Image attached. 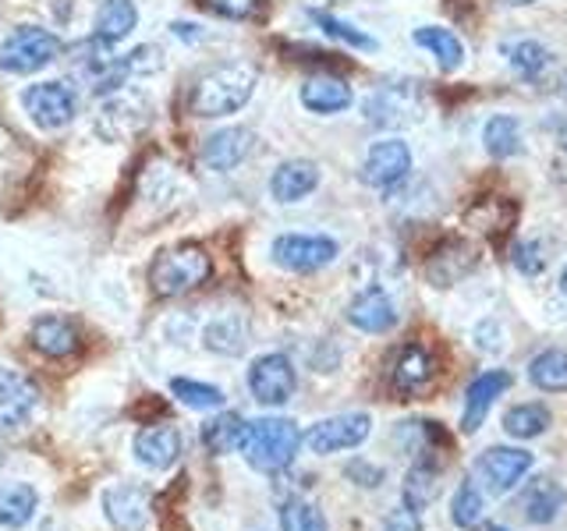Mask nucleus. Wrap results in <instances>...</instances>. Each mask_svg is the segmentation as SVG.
Here are the masks:
<instances>
[{"instance_id": "f257e3e1", "label": "nucleus", "mask_w": 567, "mask_h": 531, "mask_svg": "<svg viewBox=\"0 0 567 531\" xmlns=\"http://www.w3.org/2000/svg\"><path fill=\"white\" fill-rule=\"evenodd\" d=\"M256 67L245 61H224L213 64L195 79L192 93H188V111L195 117H230L238 114L241 106L252 100L256 93Z\"/></svg>"}, {"instance_id": "f03ea898", "label": "nucleus", "mask_w": 567, "mask_h": 531, "mask_svg": "<svg viewBox=\"0 0 567 531\" xmlns=\"http://www.w3.org/2000/svg\"><path fill=\"white\" fill-rule=\"evenodd\" d=\"M301 439L306 436H301V429L291 418H256V421H245V436L238 450L256 471L277 475L295 465Z\"/></svg>"}, {"instance_id": "7ed1b4c3", "label": "nucleus", "mask_w": 567, "mask_h": 531, "mask_svg": "<svg viewBox=\"0 0 567 531\" xmlns=\"http://www.w3.org/2000/svg\"><path fill=\"white\" fill-rule=\"evenodd\" d=\"M213 273V262L203 244H177L150 262V288L159 298H182L203 288Z\"/></svg>"}, {"instance_id": "20e7f679", "label": "nucleus", "mask_w": 567, "mask_h": 531, "mask_svg": "<svg viewBox=\"0 0 567 531\" xmlns=\"http://www.w3.org/2000/svg\"><path fill=\"white\" fill-rule=\"evenodd\" d=\"M61 40L40 25H18L0 43V71L8 75H35L61 58Z\"/></svg>"}, {"instance_id": "39448f33", "label": "nucleus", "mask_w": 567, "mask_h": 531, "mask_svg": "<svg viewBox=\"0 0 567 531\" xmlns=\"http://www.w3.org/2000/svg\"><path fill=\"white\" fill-rule=\"evenodd\" d=\"M150 124V100L138 88H117V93L103 96L93 128L103 142H128L146 132Z\"/></svg>"}, {"instance_id": "423d86ee", "label": "nucleus", "mask_w": 567, "mask_h": 531, "mask_svg": "<svg viewBox=\"0 0 567 531\" xmlns=\"http://www.w3.org/2000/svg\"><path fill=\"white\" fill-rule=\"evenodd\" d=\"M22 106L35 121V128L61 132L79 114V93L68 82H35L22 93Z\"/></svg>"}, {"instance_id": "0eeeda50", "label": "nucleus", "mask_w": 567, "mask_h": 531, "mask_svg": "<svg viewBox=\"0 0 567 531\" xmlns=\"http://www.w3.org/2000/svg\"><path fill=\"white\" fill-rule=\"evenodd\" d=\"M532 468V454L528 450H518V447H493L486 454H478L475 468H472V478L475 486L489 492V496H504L511 492L514 486L522 482Z\"/></svg>"}, {"instance_id": "6e6552de", "label": "nucleus", "mask_w": 567, "mask_h": 531, "mask_svg": "<svg viewBox=\"0 0 567 531\" xmlns=\"http://www.w3.org/2000/svg\"><path fill=\"white\" fill-rule=\"evenodd\" d=\"M248 389H252V397L262 404V407H280L295 397L298 389V372L291 365L288 354H259L248 368Z\"/></svg>"}, {"instance_id": "1a4fd4ad", "label": "nucleus", "mask_w": 567, "mask_h": 531, "mask_svg": "<svg viewBox=\"0 0 567 531\" xmlns=\"http://www.w3.org/2000/svg\"><path fill=\"white\" fill-rule=\"evenodd\" d=\"M337 241L327 235H280L270 248L274 262L288 273H316L337 259Z\"/></svg>"}, {"instance_id": "9d476101", "label": "nucleus", "mask_w": 567, "mask_h": 531, "mask_svg": "<svg viewBox=\"0 0 567 531\" xmlns=\"http://www.w3.org/2000/svg\"><path fill=\"white\" fill-rule=\"evenodd\" d=\"M40 407V389L25 372L0 365V436L22 433Z\"/></svg>"}, {"instance_id": "9b49d317", "label": "nucleus", "mask_w": 567, "mask_h": 531, "mask_svg": "<svg viewBox=\"0 0 567 531\" xmlns=\"http://www.w3.org/2000/svg\"><path fill=\"white\" fill-rule=\"evenodd\" d=\"M369 433H372V418L362 412H351V415H333V418L316 421L301 442H306L312 454L327 457V454L362 447V442L369 439Z\"/></svg>"}, {"instance_id": "f8f14e48", "label": "nucleus", "mask_w": 567, "mask_h": 531, "mask_svg": "<svg viewBox=\"0 0 567 531\" xmlns=\"http://www.w3.org/2000/svg\"><path fill=\"white\" fill-rule=\"evenodd\" d=\"M408 174H412V149H408V142H401V138L372 142L365 153V164H362V181L369 188L390 191V188H398Z\"/></svg>"}, {"instance_id": "ddd939ff", "label": "nucleus", "mask_w": 567, "mask_h": 531, "mask_svg": "<svg viewBox=\"0 0 567 531\" xmlns=\"http://www.w3.org/2000/svg\"><path fill=\"white\" fill-rule=\"evenodd\" d=\"M103 513L117 531H146L150 524V496L132 482L111 486L103 492Z\"/></svg>"}, {"instance_id": "4468645a", "label": "nucleus", "mask_w": 567, "mask_h": 531, "mask_svg": "<svg viewBox=\"0 0 567 531\" xmlns=\"http://www.w3.org/2000/svg\"><path fill=\"white\" fill-rule=\"evenodd\" d=\"M348 323L362 333H386V330L398 326V309L383 288H365L351 298Z\"/></svg>"}, {"instance_id": "2eb2a0df", "label": "nucleus", "mask_w": 567, "mask_h": 531, "mask_svg": "<svg viewBox=\"0 0 567 531\" xmlns=\"http://www.w3.org/2000/svg\"><path fill=\"white\" fill-rule=\"evenodd\" d=\"M29 344L47 354V358H71L82 347V336L75 330V323L64 315H40L29 326Z\"/></svg>"}, {"instance_id": "dca6fc26", "label": "nucleus", "mask_w": 567, "mask_h": 531, "mask_svg": "<svg viewBox=\"0 0 567 531\" xmlns=\"http://www.w3.org/2000/svg\"><path fill=\"white\" fill-rule=\"evenodd\" d=\"M252 153V132L248 128H220L203 142V164L217 174H227L245 164V156Z\"/></svg>"}, {"instance_id": "f3484780", "label": "nucleus", "mask_w": 567, "mask_h": 531, "mask_svg": "<svg viewBox=\"0 0 567 531\" xmlns=\"http://www.w3.org/2000/svg\"><path fill=\"white\" fill-rule=\"evenodd\" d=\"M511 386V376L504 368H489L483 372V376H475L468 394H465V415H461V429L465 433H478L483 429V421L489 415L493 400L504 394V389Z\"/></svg>"}, {"instance_id": "a211bd4d", "label": "nucleus", "mask_w": 567, "mask_h": 531, "mask_svg": "<svg viewBox=\"0 0 567 531\" xmlns=\"http://www.w3.org/2000/svg\"><path fill=\"white\" fill-rule=\"evenodd\" d=\"M135 457L138 465H146L153 471H167L182 457V433L174 425H150L135 436Z\"/></svg>"}, {"instance_id": "6ab92c4d", "label": "nucleus", "mask_w": 567, "mask_h": 531, "mask_svg": "<svg viewBox=\"0 0 567 531\" xmlns=\"http://www.w3.org/2000/svg\"><path fill=\"white\" fill-rule=\"evenodd\" d=\"M567 503V492L560 482H554L549 475H539V478H532V482L522 489L518 496V507H522V518L528 524H549V521H557V513L564 510Z\"/></svg>"}, {"instance_id": "aec40b11", "label": "nucleus", "mask_w": 567, "mask_h": 531, "mask_svg": "<svg viewBox=\"0 0 567 531\" xmlns=\"http://www.w3.org/2000/svg\"><path fill=\"white\" fill-rule=\"evenodd\" d=\"M316 188H319V167L312 159H284L270 177V195L284 206L309 199Z\"/></svg>"}, {"instance_id": "412c9836", "label": "nucleus", "mask_w": 567, "mask_h": 531, "mask_svg": "<svg viewBox=\"0 0 567 531\" xmlns=\"http://www.w3.org/2000/svg\"><path fill=\"white\" fill-rule=\"evenodd\" d=\"M301 106L319 117H330V114H341L351 106V85L337 75H312L301 82V93H298Z\"/></svg>"}, {"instance_id": "4be33fe9", "label": "nucleus", "mask_w": 567, "mask_h": 531, "mask_svg": "<svg viewBox=\"0 0 567 531\" xmlns=\"http://www.w3.org/2000/svg\"><path fill=\"white\" fill-rule=\"evenodd\" d=\"M138 25V8L135 0H103L96 11V25H93V40L103 46H117L121 40H128Z\"/></svg>"}, {"instance_id": "5701e85b", "label": "nucleus", "mask_w": 567, "mask_h": 531, "mask_svg": "<svg viewBox=\"0 0 567 531\" xmlns=\"http://www.w3.org/2000/svg\"><path fill=\"white\" fill-rule=\"evenodd\" d=\"M475 266V248H468L465 241H447L436 256H430L425 262V277H430L436 288H451L465 273H472Z\"/></svg>"}, {"instance_id": "b1692460", "label": "nucleus", "mask_w": 567, "mask_h": 531, "mask_svg": "<svg viewBox=\"0 0 567 531\" xmlns=\"http://www.w3.org/2000/svg\"><path fill=\"white\" fill-rule=\"evenodd\" d=\"M412 43L422 46V50H430L433 58L440 61L443 71H454V67H461V61H465V46H461L457 35L451 29H443V25H422V29H415Z\"/></svg>"}, {"instance_id": "393cba45", "label": "nucleus", "mask_w": 567, "mask_h": 531, "mask_svg": "<svg viewBox=\"0 0 567 531\" xmlns=\"http://www.w3.org/2000/svg\"><path fill=\"white\" fill-rule=\"evenodd\" d=\"M40 510V492L29 482H14L0 489V528H25Z\"/></svg>"}, {"instance_id": "a878e982", "label": "nucleus", "mask_w": 567, "mask_h": 531, "mask_svg": "<svg viewBox=\"0 0 567 531\" xmlns=\"http://www.w3.org/2000/svg\"><path fill=\"white\" fill-rule=\"evenodd\" d=\"M436 492H440V465L433 457H419L404 478V507L412 510L430 507L436 500Z\"/></svg>"}, {"instance_id": "bb28decb", "label": "nucleus", "mask_w": 567, "mask_h": 531, "mask_svg": "<svg viewBox=\"0 0 567 531\" xmlns=\"http://www.w3.org/2000/svg\"><path fill=\"white\" fill-rule=\"evenodd\" d=\"M532 386L546 389V394H567V351L549 347L528 362Z\"/></svg>"}, {"instance_id": "cd10ccee", "label": "nucleus", "mask_w": 567, "mask_h": 531, "mask_svg": "<svg viewBox=\"0 0 567 531\" xmlns=\"http://www.w3.org/2000/svg\"><path fill=\"white\" fill-rule=\"evenodd\" d=\"M483 142H486V153L496 156V159L518 156L522 153V124H518V117H511V114L489 117L486 128H483Z\"/></svg>"}, {"instance_id": "c85d7f7f", "label": "nucleus", "mask_w": 567, "mask_h": 531, "mask_svg": "<svg viewBox=\"0 0 567 531\" xmlns=\"http://www.w3.org/2000/svg\"><path fill=\"white\" fill-rule=\"evenodd\" d=\"M241 436H245V421L235 412H224V415H217L213 421L203 425V447L209 454H217V457L238 450L241 447Z\"/></svg>"}, {"instance_id": "c756f323", "label": "nucleus", "mask_w": 567, "mask_h": 531, "mask_svg": "<svg viewBox=\"0 0 567 531\" xmlns=\"http://www.w3.org/2000/svg\"><path fill=\"white\" fill-rule=\"evenodd\" d=\"M430 379H433L430 354H425L422 347H404L398 365H394V386L401 389V394H415V389H422Z\"/></svg>"}, {"instance_id": "7c9ffc66", "label": "nucleus", "mask_w": 567, "mask_h": 531, "mask_svg": "<svg viewBox=\"0 0 567 531\" xmlns=\"http://www.w3.org/2000/svg\"><path fill=\"white\" fill-rule=\"evenodd\" d=\"M507 58H511V67L528 82H539L546 71L554 67V53L536 40H522V43L507 46Z\"/></svg>"}, {"instance_id": "2f4dec72", "label": "nucleus", "mask_w": 567, "mask_h": 531, "mask_svg": "<svg viewBox=\"0 0 567 531\" xmlns=\"http://www.w3.org/2000/svg\"><path fill=\"white\" fill-rule=\"evenodd\" d=\"M171 394L185 407H192V412H217V407H224V400H227L220 386H209V383H199V379H185V376L171 379Z\"/></svg>"}, {"instance_id": "473e14b6", "label": "nucleus", "mask_w": 567, "mask_h": 531, "mask_svg": "<svg viewBox=\"0 0 567 531\" xmlns=\"http://www.w3.org/2000/svg\"><path fill=\"white\" fill-rule=\"evenodd\" d=\"M549 429V412L543 404H518L504 415V433L514 439H536Z\"/></svg>"}, {"instance_id": "72a5a7b5", "label": "nucleus", "mask_w": 567, "mask_h": 531, "mask_svg": "<svg viewBox=\"0 0 567 531\" xmlns=\"http://www.w3.org/2000/svg\"><path fill=\"white\" fill-rule=\"evenodd\" d=\"M309 18L312 22L323 29L330 40H341V43H348L351 50H362V53H372L380 43L372 40L369 32H362V29H354L351 22H344V18H337V14H327V11H309Z\"/></svg>"}, {"instance_id": "f704fd0d", "label": "nucleus", "mask_w": 567, "mask_h": 531, "mask_svg": "<svg viewBox=\"0 0 567 531\" xmlns=\"http://www.w3.org/2000/svg\"><path fill=\"white\" fill-rule=\"evenodd\" d=\"M451 518L457 528H465V531L483 524V489H478L472 478L457 486L454 500H451Z\"/></svg>"}, {"instance_id": "c9c22d12", "label": "nucleus", "mask_w": 567, "mask_h": 531, "mask_svg": "<svg viewBox=\"0 0 567 531\" xmlns=\"http://www.w3.org/2000/svg\"><path fill=\"white\" fill-rule=\"evenodd\" d=\"M280 531H327V518L316 503L295 496L280 507Z\"/></svg>"}, {"instance_id": "e433bc0d", "label": "nucleus", "mask_w": 567, "mask_h": 531, "mask_svg": "<svg viewBox=\"0 0 567 531\" xmlns=\"http://www.w3.org/2000/svg\"><path fill=\"white\" fill-rule=\"evenodd\" d=\"M121 67H124V75H128V79H150V75H156L159 67H164V53H159V46H153V43H142L132 53H124Z\"/></svg>"}, {"instance_id": "4c0bfd02", "label": "nucleus", "mask_w": 567, "mask_h": 531, "mask_svg": "<svg viewBox=\"0 0 567 531\" xmlns=\"http://www.w3.org/2000/svg\"><path fill=\"white\" fill-rule=\"evenodd\" d=\"M206 347L209 351H220V354H238L245 347V330L235 323V319H217L209 330H206Z\"/></svg>"}, {"instance_id": "58836bf2", "label": "nucleus", "mask_w": 567, "mask_h": 531, "mask_svg": "<svg viewBox=\"0 0 567 531\" xmlns=\"http://www.w3.org/2000/svg\"><path fill=\"white\" fill-rule=\"evenodd\" d=\"M203 8L220 18H230V22H248V18H259L262 0H203Z\"/></svg>"}, {"instance_id": "ea45409f", "label": "nucleus", "mask_w": 567, "mask_h": 531, "mask_svg": "<svg viewBox=\"0 0 567 531\" xmlns=\"http://www.w3.org/2000/svg\"><path fill=\"white\" fill-rule=\"evenodd\" d=\"M383 531H422V521H419V510L412 507H394L383 518Z\"/></svg>"}, {"instance_id": "a19ab883", "label": "nucleus", "mask_w": 567, "mask_h": 531, "mask_svg": "<svg viewBox=\"0 0 567 531\" xmlns=\"http://www.w3.org/2000/svg\"><path fill=\"white\" fill-rule=\"evenodd\" d=\"M514 266H518L522 273L536 277L543 270V256H539V244L536 241H522L514 244Z\"/></svg>"}, {"instance_id": "79ce46f5", "label": "nucleus", "mask_w": 567, "mask_h": 531, "mask_svg": "<svg viewBox=\"0 0 567 531\" xmlns=\"http://www.w3.org/2000/svg\"><path fill=\"white\" fill-rule=\"evenodd\" d=\"M344 475L354 478V486H365V489H377L383 482V471L377 465H369V460H351Z\"/></svg>"}, {"instance_id": "37998d69", "label": "nucleus", "mask_w": 567, "mask_h": 531, "mask_svg": "<svg viewBox=\"0 0 567 531\" xmlns=\"http://www.w3.org/2000/svg\"><path fill=\"white\" fill-rule=\"evenodd\" d=\"M171 32L177 35V40H185V43H199V40H203L199 25H192V22H174Z\"/></svg>"}, {"instance_id": "c03bdc74", "label": "nucleus", "mask_w": 567, "mask_h": 531, "mask_svg": "<svg viewBox=\"0 0 567 531\" xmlns=\"http://www.w3.org/2000/svg\"><path fill=\"white\" fill-rule=\"evenodd\" d=\"M560 291L567 294V266H564V273H560Z\"/></svg>"}, {"instance_id": "a18cd8bd", "label": "nucleus", "mask_w": 567, "mask_h": 531, "mask_svg": "<svg viewBox=\"0 0 567 531\" xmlns=\"http://www.w3.org/2000/svg\"><path fill=\"white\" fill-rule=\"evenodd\" d=\"M507 4H532V0H507Z\"/></svg>"}, {"instance_id": "49530a36", "label": "nucleus", "mask_w": 567, "mask_h": 531, "mask_svg": "<svg viewBox=\"0 0 567 531\" xmlns=\"http://www.w3.org/2000/svg\"><path fill=\"white\" fill-rule=\"evenodd\" d=\"M489 531H507V528H489Z\"/></svg>"}]
</instances>
